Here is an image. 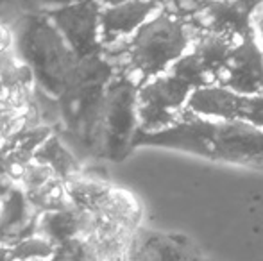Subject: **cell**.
<instances>
[{"instance_id": "cell-1", "label": "cell", "mask_w": 263, "mask_h": 261, "mask_svg": "<svg viewBox=\"0 0 263 261\" xmlns=\"http://www.w3.org/2000/svg\"><path fill=\"white\" fill-rule=\"evenodd\" d=\"M18 56L47 95L58 98L68 84L77 57L47 14L29 13L14 29Z\"/></svg>"}, {"instance_id": "cell-2", "label": "cell", "mask_w": 263, "mask_h": 261, "mask_svg": "<svg viewBox=\"0 0 263 261\" xmlns=\"http://www.w3.org/2000/svg\"><path fill=\"white\" fill-rule=\"evenodd\" d=\"M113 77V65L102 54L84 57L77 61L68 84L58 97L66 129L90 149L99 145L104 95Z\"/></svg>"}, {"instance_id": "cell-3", "label": "cell", "mask_w": 263, "mask_h": 261, "mask_svg": "<svg viewBox=\"0 0 263 261\" xmlns=\"http://www.w3.org/2000/svg\"><path fill=\"white\" fill-rule=\"evenodd\" d=\"M192 34L184 18L168 9H159L124 45V56L131 72L149 81L166 72L190 50Z\"/></svg>"}, {"instance_id": "cell-4", "label": "cell", "mask_w": 263, "mask_h": 261, "mask_svg": "<svg viewBox=\"0 0 263 261\" xmlns=\"http://www.w3.org/2000/svg\"><path fill=\"white\" fill-rule=\"evenodd\" d=\"M206 84H211L210 77L192 52L184 54L166 72L145 81L136 91V116L142 129L166 127L184 108L192 91Z\"/></svg>"}, {"instance_id": "cell-5", "label": "cell", "mask_w": 263, "mask_h": 261, "mask_svg": "<svg viewBox=\"0 0 263 261\" xmlns=\"http://www.w3.org/2000/svg\"><path fill=\"white\" fill-rule=\"evenodd\" d=\"M136 91L138 86L127 75L113 77L106 88L104 108L99 127V147L106 157L118 161L131 145L136 116Z\"/></svg>"}, {"instance_id": "cell-6", "label": "cell", "mask_w": 263, "mask_h": 261, "mask_svg": "<svg viewBox=\"0 0 263 261\" xmlns=\"http://www.w3.org/2000/svg\"><path fill=\"white\" fill-rule=\"evenodd\" d=\"M101 4L97 0H77L70 6L47 13L61 38L79 59L102 54Z\"/></svg>"}, {"instance_id": "cell-7", "label": "cell", "mask_w": 263, "mask_h": 261, "mask_svg": "<svg viewBox=\"0 0 263 261\" xmlns=\"http://www.w3.org/2000/svg\"><path fill=\"white\" fill-rule=\"evenodd\" d=\"M184 108L201 116L238 120L263 127V95L236 93L220 84H206L194 90Z\"/></svg>"}, {"instance_id": "cell-8", "label": "cell", "mask_w": 263, "mask_h": 261, "mask_svg": "<svg viewBox=\"0 0 263 261\" xmlns=\"http://www.w3.org/2000/svg\"><path fill=\"white\" fill-rule=\"evenodd\" d=\"M220 86L243 95H263V52L254 34L243 36L218 72Z\"/></svg>"}, {"instance_id": "cell-9", "label": "cell", "mask_w": 263, "mask_h": 261, "mask_svg": "<svg viewBox=\"0 0 263 261\" xmlns=\"http://www.w3.org/2000/svg\"><path fill=\"white\" fill-rule=\"evenodd\" d=\"M165 7V0H125L101 7V45H115L133 36L151 16Z\"/></svg>"}, {"instance_id": "cell-10", "label": "cell", "mask_w": 263, "mask_h": 261, "mask_svg": "<svg viewBox=\"0 0 263 261\" xmlns=\"http://www.w3.org/2000/svg\"><path fill=\"white\" fill-rule=\"evenodd\" d=\"M199 254L184 236L138 229L133 236L127 261H195Z\"/></svg>"}, {"instance_id": "cell-11", "label": "cell", "mask_w": 263, "mask_h": 261, "mask_svg": "<svg viewBox=\"0 0 263 261\" xmlns=\"http://www.w3.org/2000/svg\"><path fill=\"white\" fill-rule=\"evenodd\" d=\"M202 24L211 34L243 38L251 34L249 6L242 0H210L201 11Z\"/></svg>"}, {"instance_id": "cell-12", "label": "cell", "mask_w": 263, "mask_h": 261, "mask_svg": "<svg viewBox=\"0 0 263 261\" xmlns=\"http://www.w3.org/2000/svg\"><path fill=\"white\" fill-rule=\"evenodd\" d=\"M34 234L54 247L79 238L81 234V211L76 208L55 209V211H43L36 218Z\"/></svg>"}, {"instance_id": "cell-13", "label": "cell", "mask_w": 263, "mask_h": 261, "mask_svg": "<svg viewBox=\"0 0 263 261\" xmlns=\"http://www.w3.org/2000/svg\"><path fill=\"white\" fill-rule=\"evenodd\" d=\"M32 159H34V163H40L43 167L50 168V172L55 177L65 183L73 179V175L79 172V163L76 161V157L66 150V147L61 143V139L54 134H50L36 149V152L32 154Z\"/></svg>"}, {"instance_id": "cell-14", "label": "cell", "mask_w": 263, "mask_h": 261, "mask_svg": "<svg viewBox=\"0 0 263 261\" xmlns=\"http://www.w3.org/2000/svg\"><path fill=\"white\" fill-rule=\"evenodd\" d=\"M54 249H55L54 245L49 244L47 240L36 236V234H31V236L24 238V240L7 247V251H9L11 261H25V259L47 261L54 254Z\"/></svg>"}, {"instance_id": "cell-15", "label": "cell", "mask_w": 263, "mask_h": 261, "mask_svg": "<svg viewBox=\"0 0 263 261\" xmlns=\"http://www.w3.org/2000/svg\"><path fill=\"white\" fill-rule=\"evenodd\" d=\"M47 261H90L86 245L81 238H72L54 249V254Z\"/></svg>"}, {"instance_id": "cell-16", "label": "cell", "mask_w": 263, "mask_h": 261, "mask_svg": "<svg viewBox=\"0 0 263 261\" xmlns=\"http://www.w3.org/2000/svg\"><path fill=\"white\" fill-rule=\"evenodd\" d=\"M208 2L210 0H168V11H172L176 16L184 18L190 14L201 13L202 7Z\"/></svg>"}, {"instance_id": "cell-17", "label": "cell", "mask_w": 263, "mask_h": 261, "mask_svg": "<svg viewBox=\"0 0 263 261\" xmlns=\"http://www.w3.org/2000/svg\"><path fill=\"white\" fill-rule=\"evenodd\" d=\"M77 2V0H20V4L31 13H49L52 9H59V7L70 6V4Z\"/></svg>"}, {"instance_id": "cell-18", "label": "cell", "mask_w": 263, "mask_h": 261, "mask_svg": "<svg viewBox=\"0 0 263 261\" xmlns=\"http://www.w3.org/2000/svg\"><path fill=\"white\" fill-rule=\"evenodd\" d=\"M253 25H254V39H256L258 47H260V50L263 52V11H256L253 16Z\"/></svg>"}, {"instance_id": "cell-19", "label": "cell", "mask_w": 263, "mask_h": 261, "mask_svg": "<svg viewBox=\"0 0 263 261\" xmlns=\"http://www.w3.org/2000/svg\"><path fill=\"white\" fill-rule=\"evenodd\" d=\"M0 261H11L9 251H7V247H4V245H0Z\"/></svg>"}, {"instance_id": "cell-20", "label": "cell", "mask_w": 263, "mask_h": 261, "mask_svg": "<svg viewBox=\"0 0 263 261\" xmlns=\"http://www.w3.org/2000/svg\"><path fill=\"white\" fill-rule=\"evenodd\" d=\"M101 6H111V4H118V2H125V0H97Z\"/></svg>"}, {"instance_id": "cell-21", "label": "cell", "mask_w": 263, "mask_h": 261, "mask_svg": "<svg viewBox=\"0 0 263 261\" xmlns=\"http://www.w3.org/2000/svg\"><path fill=\"white\" fill-rule=\"evenodd\" d=\"M195 261H211V259L204 258V256H202V254H199V256H197V259H195Z\"/></svg>"}, {"instance_id": "cell-22", "label": "cell", "mask_w": 263, "mask_h": 261, "mask_svg": "<svg viewBox=\"0 0 263 261\" xmlns=\"http://www.w3.org/2000/svg\"><path fill=\"white\" fill-rule=\"evenodd\" d=\"M0 245H2V226H0Z\"/></svg>"}, {"instance_id": "cell-23", "label": "cell", "mask_w": 263, "mask_h": 261, "mask_svg": "<svg viewBox=\"0 0 263 261\" xmlns=\"http://www.w3.org/2000/svg\"><path fill=\"white\" fill-rule=\"evenodd\" d=\"M25 261H42V259H25Z\"/></svg>"}]
</instances>
